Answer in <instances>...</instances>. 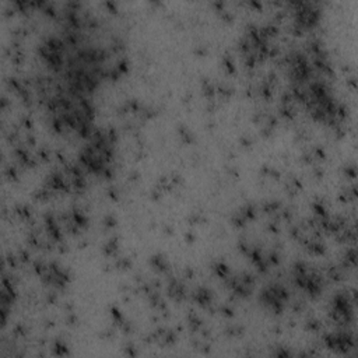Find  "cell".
<instances>
[{"mask_svg": "<svg viewBox=\"0 0 358 358\" xmlns=\"http://www.w3.org/2000/svg\"><path fill=\"white\" fill-rule=\"evenodd\" d=\"M109 157L110 143L105 136H99L91 144H88L87 150L83 154V161L88 168L94 171H101L108 164Z\"/></svg>", "mask_w": 358, "mask_h": 358, "instance_id": "obj_1", "label": "cell"}]
</instances>
